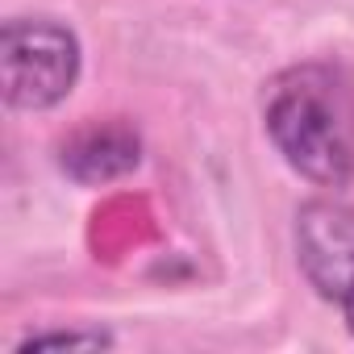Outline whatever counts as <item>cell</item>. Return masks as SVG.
<instances>
[{"label": "cell", "instance_id": "obj_5", "mask_svg": "<svg viewBox=\"0 0 354 354\" xmlns=\"http://www.w3.org/2000/svg\"><path fill=\"white\" fill-rule=\"evenodd\" d=\"M113 337L104 329H55V333H30L17 354H34V350H109Z\"/></svg>", "mask_w": 354, "mask_h": 354}, {"label": "cell", "instance_id": "obj_4", "mask_svg": "<svg viewBox=\"0 0 354 354\" xmlns=\"http://www.w3.org/2000/svg\"><path fill=\"white\" fill-rule=\"evenodd\" d=\"M142 162V138L125 121H96L75 129L59 146V171L84 188H104L125 180Z\"/></svg>", "mask_w": 354, "mask_h": 354}, {"label": "cell", "instance_id": "obj_1", "mask_svg": "<svg viewBox=\"0 0 354 354\" xmlns=\"http://www.w3.org/2000/svg\"><path fill=\"white\" fill-rule=\"evenodd\" d=\"M263 125L283 162L317 188H346L354 180V100L329 63H300L271 80L263 96Z\"/></svg>", "mask_w": 354, "mask_h": 354}, {"label": "cell", "instance_id": "obj_6", "mask_svg": "<svg viewBox=\"0 0 354 354\" xmlns=\"http://www.w3.org/2000/svg\"><path fill=\"white\" fill-rule=\"evenodd\" d=\"M337 308H342V317H346V325H350V333H354V292H350Z\"/></svg>", "mask_w": 354, "mask_h": 354}, {"label": "cell", "instance_id": "obj_2", "mask_svg": "<svg viewBox=\"0 0 354 354\" xmlns=\"http://www.w3.org/2000/svg\"><path fill=\"white\" fill-rule=\"evenodd\" d=\"M84 50L75 30L55 17H13L0 30V80L5 104L17 113H46L80 84Z\"/></svg>", "mask_w": 354, "mask_h": 354}, {"label": "cell", "instance_id": "obj_3", "mask_svg": "<svg viewBox=\"0 0 354 354\" xmlns=\"http://www.w3.org/2000/svg\"><path fill=\"white\" fill-rule=\"evenodd\" d=\"M296 263L308 288L342 304L354 292V209L342 201H308L296 209Z\"/></svg>", "mask_w": 354, "mask_h": 354}]
</instances>
